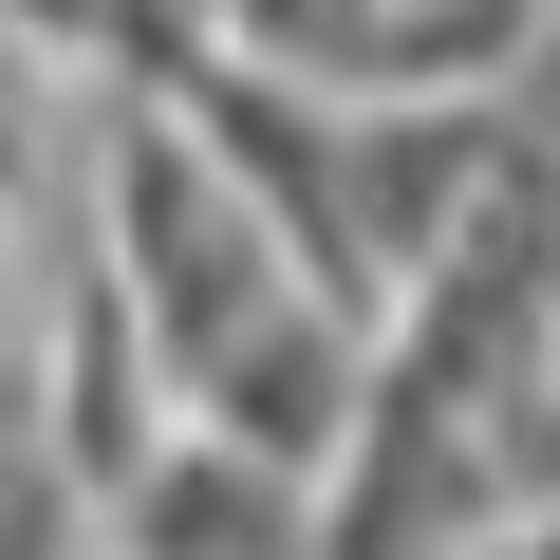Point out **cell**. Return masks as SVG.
<instances>
[{
	"instance_id": "cell-1",
	"label": "cell",
	"mask_w": 560,
	"mask_h": 560,
	"mask_svg": "<svg viewBox=\"0 0 560 560\" xmlns=\"http://www.w3.org/2000/svg\"><path fill=\"white\" fill-rule=\"evenodd\" d=\"M374 355H393V318L337 300V280H300V300H261L224 355H187V411L337 486V448H355V411H374Z\"/></svg>"
},
{
	"instance_id": "cell-2",
	"label": "cell",
	"mask_w": 560,
	"mask_h": 560,
	"mask_svg": "<svg viewBox=\"0 0 560 560\" xmlns=\"http://www.w3.org/2000/svg\"><path fill=\"white\" fill-rule=\"evenodd\" d=\"M94 560H337V504H318V467H280V448H243V430L187 411L94 504Z\"/></svg>"
},
{
	"instance_id": "cell-3",
	"label": "cell",
	"mask_w": 560,
	"mask_h": 560,
	"mask_svg": "<svg viewBox=\"0 0 560 560\" xmlns=\"http://www.w3.org/2000/svg\"><path fill=\"white\" fill-rule=\"evenodd\" d=\"M448 20H486V0H448Z\"/></svg>"
}]
</instances>
